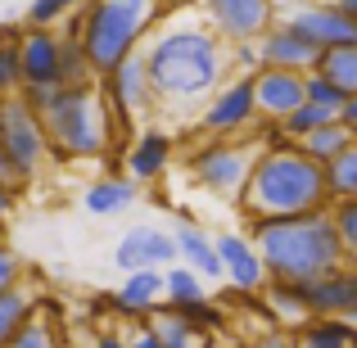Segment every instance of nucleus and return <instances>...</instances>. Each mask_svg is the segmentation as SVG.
<instances>
[{
  "instance_id": "obj_1",
  "label": "nucleus",
  "mask_w": 357,
  "mask_h": 348,
  "mask_svg": "<svg viewBox=\"0 0 357 348\" xmlns=\"http://www.w3.org/2000/svg\"><path fill=\"white\" fill-rule=\"evenodd\" d=\"M145 68L163 109H199L231 77V45L208 18H167L145 36Z\"/></svg>"
},
{
  "instance_id": "obj_2",
  "label": "nucleus",
  "mask_w": 357,
  "mask_h": 348,
  "mask_svg": "<svg viewBox=\"0 0 357 348\" xmlns=\"http://www.w3.org/2000/svg\"><path fill=\"white\" fill-rule=\"evenodd\" d=\"M18 96L41 114L54 158L91 163V158L114 154V145L122 154V131L100 82H86V86H23Z\"/></svg>"
},
{
  "instance_id": "obj_3",
  "label": "nucleus",
  "mask_w": 357,
  "mask_h": 348,
  "mask_svg": "<svg viewBox=\"0 0 357 348\" xmlns=\"http://www.w3.org/2000/svg\"><path fill=\"white\" fill-rule=\"evenodd\" d=\"M249 235L271 280H317L349 262L326 209L289 213V218H249Z\"/></svg>"
},
{
  "instance_id": "obj_4",
  "label": "nucleus",
  "mask_w": 357,
  "mask_h": 348,
  "mask_svg": "<svg viewBox=\"0 0 357 348\" xmlns=\"http://www.w3.org/2000/svg\"><path fill=\"white\" fill-rule=\"evenodd\" d=\"M326 204H331V190H326V167L317 158H307L285 136L262 145L249 186L240 195L244 218H289V213H317Z\"/></svg>"
},
{
  "instance_id": "obj_5",
  "label": "nucleus",
  "mask_w": 357,
  "mask_h": 348,
  "mask_svg": "<svg viewBox=\"0 0 357 348\" xmlns=\"http://www.w3.org/2000/svg\"><path fill=\"white\" fill-rule=\"evenodd\" d=\"M154 0H86L82 9H73V27L91 59V73L109 77L131 50H140L154 27Z\"/></svg>"
},
{
  "instance_id": "obj_6",
  "label": "nucleus",
  "mask_w": 357,
  "mask_h": 348,
  "mask_svg": "<svg viewBox=\"0 0 357 348\" xmlns=\"http://www.w3.org/2000/svg\"><path fill=\"white\" fill-rule=\"evenodd\" d=\"M262 145H267L262 136L249 140V145L227 140V136H204L199 145H190L185 167H190V176H195L199 190L240 204V195H244V186H249V172H253V163H258Z\"/></svg>"
},
{
  "instance_id": "obj_7",
  "label": "nucleus",
  "mask_w": 357,
  "mask_h": 348,
  "mask_svg": "<svg viewBox=\"0 0 357 348\" xmlns=\"http://www.w3.org/2000/svg\"><path fill=\"white\" fill-rule=\"evenodd\" d=\"M100 91H105L109 109H114V122L122 131V149H127L136 127L158 109V96L149 86V68H145V50H131L109 77H100Z\"/></svg>"
},
{
  "instance_id": "obj_8",
  "label": "nucleus",
  "mask_w": 357,
  "mask_h": 348,
  "mask_svg": "<svg viewBox=\"0 0 357 348\" xmlns=\"http://www.w3.org/2000/svg\"><path fill=\"white\" fill-rule=\"evenodd\" d=\"M258 100H253V77L231 73L218 91L199 105L195 114V131L199 136H240V131H258Z\"/></svg>"
},
{
  "instance_id": "obj_9",
  "label": "nucleus",
  "mask_w": 357,
  "mask_h": 348,
  "mask_svg": "<svg viewBox=\"0 0 357 348\" xmlns=\"http://www.w3.org/2000/svg\"><path fill=\"white\" fill-rule=\"evenodd\" d=\"M0 140H5L9 158L23 167V176L32 181L41 172V163L50 158V136H45V122L27 105L23 96H0Z\"/></svg>"
},
{
  "instance_id": "obj_10",
  "label": "nucleus",
  "mask_w": 357,
  "mask_h": 348,
  "mask_svg": "<svg viewBox=\"0 0 357 348\" xmlns=\"http://www.w3.org/2000/svg\"><path fill=\"white\" fill-rule=\"evenodd\" d=\"M199 14L218 27L222 41L236 45V41H258L280 18V9L276 0H199Z\"/></svg>"
},
{
  "instance_id": "obj_11",
  "label": "nucleus",
  "mask_w": 357,
  "mask_h": 348,
  "mask_svg": "<svg viewBox=\"0 0 357 348\" xmlns=\"http://www.w3.org/2000/svg\"><path fill=\"white\" fill-rule=\"evenodd\" d=\"M218 258H222V280H227L236 294L258 298L267 289V262H262L258 244L249 231H222L218 235Z\"/></svg>"
},
{
  "instance_id": "obj_12",
  "label": "nucleus",
  "mask_w": 357,
  "mask_h": 348,
  "mask_svg": "<svg viewBox=\"0 0 357 348\" xmlns=\"http://www.w3.org/2000/svg\"><path fill=\"white\" fill-rule=\"evenodd\" d=\"M253 100H258L262 122H285L307 100V73L262 63V68L253 73Z\"/></svg>"
},
{
  "instance_id": "obj_13",
  "label": "nucleus",
  "mask_w": 357,
  "mask_h": 348,
  "mask_svg": "<svg viewBox=\"0 0 357 348\" xmlns=\"http://www.w3.org/2000/svg\"><path fill=\"white\" fill-rule=\"evenodd\" d=\"M59 54H63V32H59V27L23 23V32H18L23 86H63V82H59Z\"/></svg>"
},
{
  "instance_id": "obj_14",
  "label": "nucleus",
  "mask_w": 357,
  "mask_h": 348,
  "mask_svg": "<svg viewBox=\"0 0 357 348\" xmlns=\"http://www.w3.org/2000/svg\"><path fill=\"white\" fill-rule=\"evenodd\" d=\"M172 158H176V136L167 127H136V136L122 149V167H127V176L136 186L158 181L172 167Z\"/></svg>"
},
{
  "instance_id": "obj_15",
  "label": "nucleus",
  "mask_w": 357,
  "mask_h": 348,
  "mask_svg": "<svg viewBox=\"0 0 357 348\" xmlns=\"http://www.w3.org/2000/svg\"><path fill=\"white\" fill-rule=\"evenodd\" d=\"M181 258L176 253V235L163 231V227H131L122 231L118 249H114V262L118 271H140V267H172V262Z\"/></svg>"
},
{
  "instance_id": "obj_16",
  "label": "nucleus",
  "mask_w": 357,
  "mask_h": 348,
  "mask_svg": "<svg viewBox=\"0 0 357 348\" xmlns=\"http://www.w3.org/2000/svg\"><path fill=\"white\" fill-rule=\"evenodd\" d=\"M312 317H353L357 321V262L326 271L317 280H298Z\"/></svg>"
},
{
  "instance_id": "obj_17",
  "label": "nucleus",
  "mask_w": 357,
  "mask_h": 348,
  "mask_svg": "<svg viewBox=\"0 0 357 348\" xmlns=\"http://www.w3.org/2000/svg\"><path fill=\"white\" fill-rule=\"evenodd\" d=\"M258 50H262V63H271V68H298V73H312L317 59H321V45L307 32H298L294 23H285V18H276L258 36Z\"/></svg>"
},
{
  "instance_id": "obj_18",
  "label": "nucleus",
  "mask_w": 357,
  "mask_h": 348,
  "mask_svg": "<svg viewBox=\"0 0 357 348\" xmlns=\"http://www.w3.org/2000/svg\"><path fill=\"white\" fill-rule=\"evenodd\" d=\"M285 23L307 32L321 50H331V45H357V18L344 5H335V0H326V5H298L294 14H285Z\"/></svg>"
},
{
  "instance_id": "obj_19",
  "label": "nucleus",
  "mask_w": 357,
  "mask_h": 348,
  "mask_svg": "<svg viewBox=\"0 0 357 348\" xmlns=\"http://www.w3.org/2000/svg\"><path fill=\"white\" fill-rule=\"evenodd\" d=\"M172 235H176V253H181V262L185 267H195L208 285H218L222 280V258H218V235H208L199 227V222H190L181 213L176 218V227H172Z\"/></svg>"
},
{
  "instance_id": "obj_20",
  "label": "nucleus",
  "mask_w": 357,
  "mask_h": 348,
  "mask_svg": "<svg viewBox=\"0 0 357 348\" xmlns=\"http://www.w3.org/2000/svg\"><path fill=\"white\" fill-rule=\"evenodd\" d=\"M158 303H163V271H158V267L122 271V285L114 289V312H122V317H149Z\"/></svg>"
},
{
  "instance_id": "obj_21",
  "label": "nucleus",
  "mask_w": 357,
  "mask_h": 348,
  "mask_svg": "<svg viewBox=\"0 0 357 348\" xmlns=\"http://www.w3.org/2000/svg\"><path fill=\"white\" fill-rule=\"evenodd\" d=\"M136 195H140V186L131 176H96L82 190V209L91 218H118V213H127L136 204Z\"/></svg>"
},
{
  "instance_id": "obj_22",
  "label": "nucleus",
  "mask_w": 357,
  "mask_h": 348,
  "mask_svg": "<svg viewBox=\"0 0 357 348\" xmlns=\"http://www.w3.org/2000/svg\"><path fill=\"white\" fill-rule=\"evenodd\" d=\"M357 321L353 317H307L294 331V348H353Z\"/></svg>"
},
{
  "instance_id": "obj_23",
  "label": "nucleus",
  "mask_w": 357,
  "mask_h": 348,
  "mask_svg": "<svg viewBox=\"0 0 357 348\" xmlns=\"http://www.w3.org/2000/svg\"><path fill=\"white\" fill-rule=\"evenodd\" d=\"M140 326H149V331H154L167 348H213V335L195 331V326L185 321V317L176 312L172 303H158V308H154V312H149Z\"/></svg>"
},
{
  "instance_id": "obj_24",
  "label": "nucleus",
  "mask_w": 357,
  "mask_h": 348,
  "mask_svg": "<svg viewBox=\"0 0 357 348\" xmlns=\"http://www.w3.org/2000/svg\"><path fill=\"white\" fill-rule=\"evenodd\" d=\"M262 303H267L271 321L289 326V331H298V326L312 317V312H307V298H303V285H298V280H267Z\"/></svg>"
},
{
  "instance_id": "obj_25",
  "label": "nucleus",
  "mask_w": 357,
  "mask_h": 348,
  "mask_svg": "<svg viewBox=\"0 0 357 348\" xmlns=\"http://www.w3.org/2000/svg\"><path fill=\"white\" fill-rule=\"evenodd\" d=\"M353 140H357V136H353L349 127H344V118H331V122H321L317 131H307L303 140H294V145L303 149L307 158H317V163L326 167V163H331L335 154H340V149H349Z\"/></svg>"
},
{
  "instance_id": "obj_26",
  "label": "nucleus",
  "mask_w": 357,
  "mask_h": 348,
  "mask_svg": "<svg viewBox=\"0 0 357 348\" xmlns=\"http://www.w3.org/2000/svg\"><path fill=\"white\" fill-rule=\"evenodd\" d=\"M195 298H208V280L195 267H185L181 258H176L172 267H163V303L185 308V303H195Z\"/></svg>"
},
{
  "instance_id": "obj_27",
  "label": "nucleus",
  "mask_w": 357,
  "mask_h": 348,
  "mask_svg": "<svg viewBox=\"0 0 357 348\" xmlns=\"http://www.w3.org/2000/svg\"><path fill=\"white\" fill-rule=\"evenodd\" d=\"M312 73L331 77L335 86L353 100L357 96V45H331V50H321V59H317Z\"/></svg>"
},
{
  "instance_id": "obj_28",
  "label": "nucleus",
  "mask_w": 357,
  "mask_h": 348,
  "mask_svg": "<svg viewBox=\"0 0 357 348\" xmlns=\"http://www.w3.org/2000/svg\"><path fill=\"white\" fill-rule=\"evenodd\" d=\"M326 190L331 199H357V140L326 163Z\"/></svg>"
},
{
  "instance_id": "obj_29",
  "label": "nucleus",
  "mask_w": 357,
  "mask_h": 348,
  "mask_svg": "<svg viewBox=\"0 0 357 348\" xmlns=\"http://www.w3.org/2000/svg\"><path fill=\"white\" fill-rule=\"evenodd\" d=\"M36 312V294L27 285H14L9 294H0V348L9 344V335Z\"/></svg>"
},
{
  "instance_id": "obj_30",
  "label": "nucleus",
  "mask_w": 357,
  "mask_h": 348,
  "mask_svg": "<svg viewBox=\"0 0 357 348\" xmlns=\"http://www.w3.org/2000/svg\"><path fill=\"white\" fill-rule=\"evenodd\" d=\"M18 23L0 27V96H14L23 91V63H18Z\"/></svg>"
},
{
  "instance_id": "obj_31",
  "label": "nucleus",
  "mask_w": 357,
  "mask_h": 348,
  "mask_svg": "<svg viewBox=\"0 0 357 348\" xmlns=\"http://www.w3.org/2000/svg\"><path fill=\"white\" fill-rule=\"evenodd\" d=\"M331 118H340V109L317 105V100H303V105H298L285 122H276V127H280V136H285V140H303L307 131H317L321 122H331Z\"/></svg>"
},
{
  "instance_id": "obj_32",
  "label": "nucleus",
  "mask_w": 357,
  "mask_h": 348,
  "mask_svg": "<svg viewBox=\"0 0 357 348\" xmlns=\"http://www.w3.org/2000/svg\"><path fill=\"white\" fill-rule=\"evenodd\" d=\"M5 348H63V344H59V331H54V321H45L41 303H36V312L27 317V321L18 326L14 335H9Z\"/></svg>"
},
{
  "instance_id": "obj_33",
  "label": "nucleus",
  "mask_w": 357,
  "mask_h": 348,
  "mask_svg": "<svg viewBox=\"0 0 357 348\" xmlns=\"http://www.w3.org/2000/svg\"><path fill=\"white\" fill-rule=\"evenodd\" d=\"M326 213H331L335 235H340L349 262H357V199H331V204H326Z\"/></svg>"
},
{
  "instance_id": "obj_34",
  "label": "nucleus",
  "mask_w": 357,
  "mask_h": 348,
  "mask_svg": "<svg viewBox=\"0 0 357 348\" xmlns=\"http://www.w3.org/2000/svg\"><path fill=\"white\" fill-rule=\"evenodd\" d=\"M176 312L185 317V321L195 326V331H204V335H213V331H222V321H227V312H222L213 298H195V303H185V308H176Z\"/></svg>"
},
{
  "instance_id": "obj_35",
  "label": "nucleus",
  "mask_w": 357,
  "mask_h": 348,
  "mask_svg": "<svg viewBox=\"0 0 357 348\" xmlns=\"http://www.w3.org/2000/svg\"><path fill=\"white\" fill-rule=\"evenodd\" d=\"M307 100H317V105H331V109H344V105H349V96H344V91L335 86L331 77H321V73H307Z\"/></svg>"
},
{
  "instance_id": "obj_36",
  "label": "nucleus",
  "mask_w": 357,
  "mask_h": 348,
  "mask_svg": "<svg viewBox=\"0 0 357 348\" xmlns=\"http://www.w3.org/2000/svg\"><path fill=\"white\" fill-rule=\"evenodd\" d=\"M63 18H68L63 0H32V5H27V18H23V23H32V27H59Z\"/></svg>"
},
{
  "instance_id": "obj_37",
  "label": "nucleus",
  "mask_w": 357,
  "mask_h": 348,
  "mask_svg": "<svg viewBox=\"0 0 357 348\" xmlns=\"http://www.w3.org/2000/svg\"><path fill=\"white\" fill-rule=\"evenodd\" d=\"M258 68H262L258 41H236V45H231V73H244V77H253Z\"/></svg>"
},
{
  "instance_id": "obj_38",
  "label": "nucleus",
  "mask_w": 357,
  "mask_h": 348,
  "mask_svg": "<svg viewBox=\"0 0 357 348\" xmlns=\"http://www.w3.org/2000/svg\"><path fill=\"white\" fill-rule=\"evenodd\" d=\"M14 285H23V258L9 244H0V294H9Z\"/></svg>"
},
{
  "instance_id": "obj_39",
  "label": "nucleus",
  "mask_w": 357,
  "mask_h": 348,
  "mask_svg": "<svg viewBox=\"0 0 357 348\" xmlns=\"http://www.w3.org/2000/svg\"><path fill=\"white\" fill-rule=\"evenodd\" d=\"M0 181L9 186V190H23L27 186V176H23V167L9 158V149H5V140H0Z\"/></svg>"
},
{
  "instance_id": "obj_40",
  "label": "nucleus",
  "mask_w": 357,
  "mask_h": 348,
  "mask_svg": "<svg viewBox=\"0 0 357 348\" xmlns=\"http://www.w3.org/2000/svg\"><path fill=\"white\" fill-rule=\"evenodd\" d=\"M91 348H131V335H118V331H100Z\"/></svg>"
},
{
  "instance_id": "obj_41",
  "label": "nucleus",
  "mask_w": 357,
  "mask_h": 348,
  "mask_svg": "<svg viewBox=\"0 0 357 348\" xmlns=\"http://www.w3.org/2000/svg\"><path fill=\"white\" fill-rule=\"evenodd\" d=\"M131 348H167L163 340H158V335L154 331H149V326H140V331L136 335H131Z\"/></svg>"
},
{
  "instance_id": "obj_42",
  "label": "nucleus",
  "mask_w": 357,
  "mask_h": 348,
  "mask_svg": "<svg viewBox=\"0 0 357 348\" xmlns=\"http://www.w3.org/2000/svg\"><path fill=\"white\" fill-rule=\"evenodd\" d=\"M14 204H18V190H9V186L0 181V222H9V213H14Z\"/></svg>"
},
{
  "instance_id": "obj_43",
  "label": "nucleus",
  "mask_w": 357,
  "mask_h": 348,
  "mask_svg": "<svg viewBox=\"0 0 357 348\" xmlns=\"http://www.w3.org/2000/svg\"><path fill=\"white\" fill-rule=\"evenodd\" d=\"M340 118H344V127H349V131H353V136H357V96H353V100H349V105H344V109H340Z\"/></svg>"
},
{
  "instance_id": "obj_44",
  "label": "nucleus",
  "mask_w": 357,
  "mask_h": 348,
  "mask_svg": "<svg viewBox=\"0 0 357 348\" xmlns=\"http://www.w3.org/2000/svg\"><path fill=\"white\" fill-rule=\"evenodd\" d=\"M335 5H344V9H349V14L357 18V0H335Z\"/></svg>"
},
{
  "instance_id": "obj_45",
  "label": "nucleus",
  "mask_w": 357,
  "mask_h": 348,
  "mask_svg": "<svg viewBox=\"0 0 357 348\" xmlns=\"http://www.w3.org/2000/svg\"><path fill=\"white\" fill-rule=\"evenodd\" d=\"M82 5H86V0H63V9H68V14H73V9H82Z\"/></svg>"
},
{
  "instance_id": "obj_46",
  "label": "nucleus",
  "mask_w": 357,
  "mask_h": 348,
  "mask_svg": "<svg viewBox=\"0 0 357 348\" xmlns=\"http://www.w3.org/2000/svg\"><path fill=\"white\" fill-rule=\"evenodd\" d=\"M0 244H5V222H0Z\"/></svg>"
},
{
  "instance_id": "obj_47",
  "label": "nucleus",
  "mask_w": 357,
  "mask_h": 348,
  "mask_svg": "<svg viewBox=\"0 0 357 348\" xmlns=\"http://www.w3.org/2000/svg\"><path fill=\"white\" fill-rule=\"evenodd\" d=\"M154 5H158V0H154Z\"/></svg>"
},
{
  "instance_id": "obj_48",
  "label": "nucleus",
  "mask_w": 357,
  "mask_h": 348,
  "mask_svg": "<svg viewBox=\"0 0 357 348\" xmlns=\"http://www.w3.org/2000/svg\"><path fill=\"white\" fill-rule=\"evenodd\" d=\"M353 348H357V344H353Z\"/></svg>"
}]
</instances>
